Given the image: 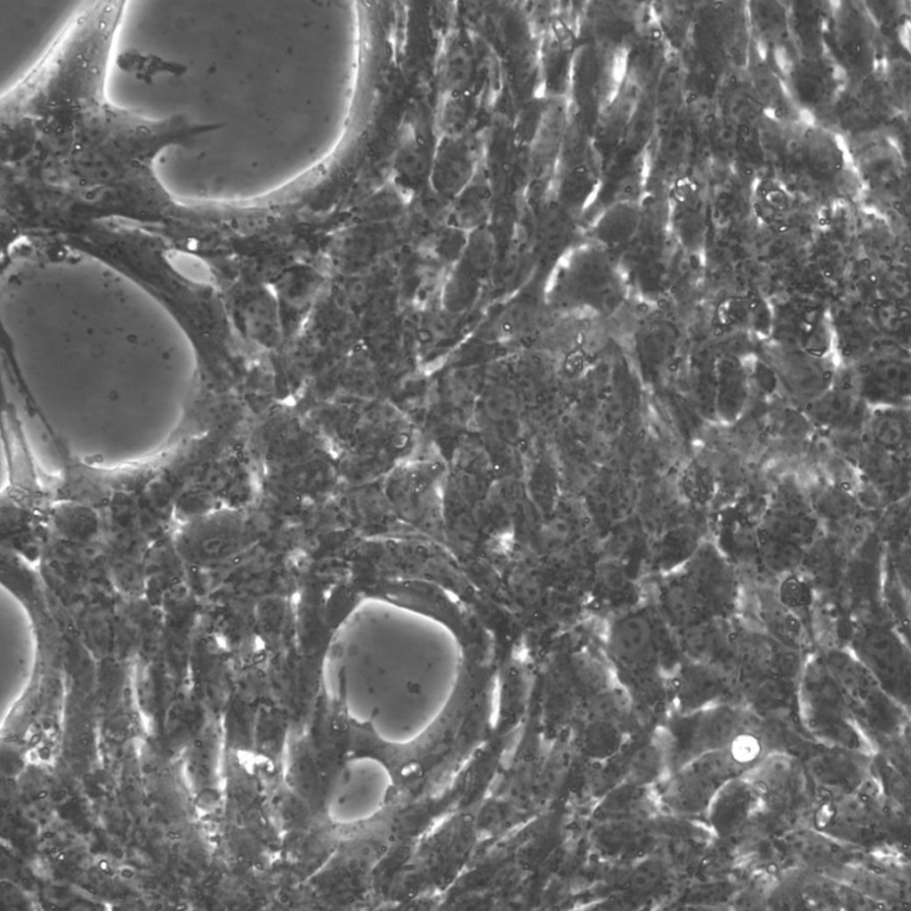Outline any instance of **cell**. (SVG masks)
Returning <instances> with one entry per match:
<instances>
[{
	"instance_id": "6da1fadb",
	"label": "cell",
	"mask_w": 911,
	"mask_h": 911,
	"mask_svg": "<svg viewBox=\"0 0 911 911\" xmlns=\"http://www.w3.org/2000/svg\"><path fill=\"white\" fill-rule=\"evenodd\" d=\"M126 1L77 8L38 60L0 99L1 122L66 117L107 101L108 77Z\"/></svg>"
},
{
	"instance_id": "7a4b0ae2",
	"label": "cell",
	"mask_w": 911,
	"mask_h": 911,
	"mask_svg": "<svg viewBox=\"0 0 911 911\" xmlns=\"http://www.w3.org/2000/svg\"><path fill=\"white\" fill-rule=\"evenodd\" d=\"M196 131L179 116L152 118L109 100L46 127L39 166L51 181L120 179Z\"/></svg>"
},
{
	"instance_id": "3957f363",
	"label": "cell",
	"mask_w": 911,
	"mask_h": 911,
	"mask_svg": "<svg viewBox=\"0 0 911 911\" xmlns=\"http://www.w3.org/2000/svg\"><path fill=\"white\" fill-rule=\"evenodd\" d=\"M394 786L389 765L371 754L346 760L333 778L325 800L327 819L338 826H353L378 815Z\"/></svg>"
},
{
	"instance_id": "277c9868",
	"label": "cell",
	"mask_w": 911,
	"mask_h": 911,
	"mask_svg": "<svg viewBox=\"0 0 911 911\" xmlns=\"http://www.w3.org/2000/svg\"><path fill=\"white\" fill-rule=\"evenodd\" d=\"M554 281L560 300L571 308L606 310L620 293L608 250L595 243L569 250L559 262Z\"/></svg>"
},
{
	"instance_id": "5b68a950",
	"label": "cell",
	"mask_w": 911,
	"mask_h": 911,
	"mask_svg": "<svg viewBox=\"0 0 911 911\" xmlns=\"http://www.w3.org/2000/svg\"><path fill=\"white\" fill-rule=\"evenodd\" d=\"M731 761L725 749L690 760L673 770L662 784L660 801L669 810L681 816L706 811L717 792L729 781Z\"/></svg>"
},
{
	"instance_id": "8992f818",
	"label": "cell",
	"mask_w": 911,
	"mask_h": 911,
	"mask_svg": "<svg viewBox=\"0 0 911 911\" xmlns=\"http://www.w3.org/2000/svg\"><path fill=\"white\" fill-rule=\"evenodd\" d=\"M735 730V716L725 707L684 713L667 732L673 770L702 754L725 749Z\"/></svg>"
},
{
	"instance_id": "52a82bcc",
	"label": "cell",
	"mask_w": 911,
	"mask_h": 911,
	"mask_svg": "<svg viewBox=\"0 0 911 911\" xmlns=\"http://www.w3.org/2000/svg\"><path fill=\"white\" fill-rule=\"evenodd\" d=\"M477 168V152L467 134L438 135L428 181L433 189L444 195L458 194L469 186Z\"/></svg>"
},
{
	"instance_id": "ba28073f",
	"label": "cell",
	"mask_w": 911,
	"mask_h": 911,
	"mask_svg": "<svg viewBox=\"0 0 911 911\" xmlns=\"http://www.w3.org/2000/svg\"><path fill=\"white\" fill-rule=\"evenodd\" d=\"M859 652L868 672L893 692L909 690V660L903 645L891 632L873 629L859 641Z\"/></svg>"
},
{
	"instance_id": "9c48e42d",
	"label": "cell",
	"mask_w": 911,
	"mask_h": 911,
	"mask_svg": "<svg viewBox=\"0 0 911 911\" xmlns=\"http://www.w3.org/2000/svg\"><path fill=\"white\" fill-rule=\"evenodd\" d=\"M433 145L411 123L399 129L391 159V184L406 198L429 181Z\"/></svg>"
},
{
	"instance_id": "30bf717a",
	"label": "cell",
	"mask_w": 911,
	"mask_h": 911,
	"mask_svg": "<svg viewBox=\"0 0 911 911\" xmlns=\"http://www.w3.org/2000/svg\"><path fill=\"white\" fill-rule=\"evenodd\" d=\"M867 405L843 386L826 389L804 403V413L812 423L829 430L864 426Z\"/></svg>"
},
{
	"instance_id": "8fae6325",
	"label": "cell",
	"mask_w": 911,
	"mask_h": 911,
	"mask_svg": "<svg viewBox=\"0 0 911 911\" xmlns=\"http://www.w3.org/2000/svg\"><path fill=\"white\" fill-rule=\"evenodd\" d=\"M907 407H875L866 420V439L895 455L908 453L910 418Z\"/></svg>"
},
{
	"instance_id": "7c38bea8",
	"label": "cell",
	"mask_w": 911,
	"mask_h": 911,
	"mask_svg": "<svg viewBox=\"0 0 911 911\" xmlns=\"http://www.w3.org/2000/svg\"><path fill=\"white\" fill-rule=\"evenodd\" d=\"M670 769L668 733L655 736L639 745L629 755L622 772V781L645 788L657 783Z\"/></svg>"
},
{
	"instance_id": "4fadbf2b",
	"label": "cell",
	"mask_w": 911,
	"mask_h": 911,
	"mask_svg": "<svg viewBox=\"0 0 911 911\" xmlns=\"http://www.w3.org/2000/svg\"><path fill=\"white\" fill-rule=\"evenodd\" d=\"M653 631L641 615L618 622L612 629L609 644L614 657L626 665H637L653 651Z\"/></svg>"
},
{
	"instance_id": "5bb4252c",
	"label": "cell",
	"mask_w": 911,
	"mask_h": 911,
	"mask_svg": "<svg viewBox=\"0 0 911 911\" xmlns=\"http://www.w3.org/2000/svg\"><path fill=\"white\" fill-rule=\"evenodd\" d=\"M475 72V59L469 46L461 41L450 44L442 53L438 68L441 96L468 94Z\"/></svg>"
},
{
	"instance_id": "9a60e30c",
	"label": "cell",
	"mask_w": 911,
	"mask_h": 911,
	"mask_svg": "<svg viewBox=\"0 0 911 911\" xmlns=\"http://www.w3.org/2000/svg\"><path fill=\"white\" fill-rule=\"evenodd\" d=\"M768 534L803 548L818 531V518L812 512H796L770 507L759 527Z\"/></svg>"
},
{
	"instance_id": "2e32d148",
	"label": "cell",
	"mask_w": 911,
	"mask_h": 911,
	"mask_svg": "<svg viewBox=\"0 0 911 911\" xmlns=\"http://www.w3.org/2000/svg\"><path fill=\"white\" fill-rule=\"evenodd\" d=\"M624 743L623 728L601 719H590L580 738L583 754L594 762L611 760L622 751Z\"/></svg>"
},
{
	"instance_id": "e0dca14e",
	"label": "cell",
	"mask_w": 911,
	"mask_h": 911,
	"mask_svg": "<svg viewBox=\"0 0 911 911\" xmlns=\"http://www.w3.org/2000/svg\"><path fill=\"white\" fill-rule=\"evenodd\" d=\"M748 385L745 373L738 367H726L716 380L715 414L725 422L737 420L748 401Z\"/></svg>"
},
{
	"instance_id": "ac0fdd59",
	"label": "cell",
	"mask_w": 911,
	"mask_h": 911,
	"mask_svg": "<svg viewBox=\"0 0 911 911\" xmlns=\"http://www.w3.org/2000/svg\"><path fill=\"white\" fill-rule=\"evenodd\" d=\"M809 501L816 517L831 521L849 520L855 516L859 508L854 495L837 484L819 487Z\"/></svg>"
},
{
	"instance_id": "d6986e66",
	"label": "cell",
	"mask_w": 911,
	"mask_h": 911,
	"mask_svg": "<svg viewBox=\"0 0 911 911\" xmlns=\"http://www.w3.org/2000/svg\"><path fill=\"white\" fill-rule=\"evenodd\" d=\"M756 548L762 561L777 573L794 569L803 559V548L768 534L758 528Z\"/></svg>"
},
{
	"instance_id": "ffe728a7",
	"label": "cell",
	"mask_w": 911,
	"mask_h": 911,
	"mask_svg": "<svg viewBox=\"0 0 911 911\" xmlns=\"http://www.w3.org/2000/svg\"><path fill=\"white\" fill-rule=\"evenodd\" d=\"M638 226V214L629 208L608 211L593 227L595 244L608 250L627 241Z\"/></svg>"
},
{
	"instance_id": "44dd1931",
	"label": "cell",
	"mask_w": 911,
	"mask_h": 911,
	"mask_svg": "<svg viewBox=\"0 0 911 911\" xmlns=\"http://www.w3.org/2000/svg\"><path fill=\"white\" fill-rule=\"evenodd\" d=\"M761 614L764 624L778 641L793 647L797 643L801 631L797 618L779 600L768 599L761 603Z\"/></svg>"
},
{
	"instance_id": "7402d4cb",
	"label": "cell",
	"mask_w": 911,
	"mask_h": 911,
	"mask_svg": "<svg viewBox=\"0 0 911 911\" xmlns=\"http://www.w3.org/2000/svg\"><path fill=\"white\" fill-rule=\"evenodd\" d=\"M471 108L468 94L441 96L438 114L439 135L467 134Z\"/></svg>"
},
{
	"instance_id": "603a6c76",
	"label": "cell",
	"mask_w": 911,
	"mask_h": 911,
	"mask_svg": "<svg viewBox=\"0 0 911 911\" xmlns=\"http://www.w3.org/2000/svg\"><path fill=\"white\" fill-rule=\"evenodd\" d=\"M643 789L623 782L603 798L597 808V816L602 820L626 818L638 810L644 797Z\"/></svg>"
},
{
	"instance_id": "cb8c5ba5",
	"label": "cell",
	"mask_w": 911,
	"mask_h": 911,
	"mask_svg": "<svg viewBox=\"0 0 911 911\" xmlns=\"http://www.w3.org/2000/svg\"><path fill=\"white\" fill-rule=\"evenodd\" d=\"M665 875L664 864L657 859L640 863L630 877V889L634 893H648L662 883Z\"/></svg>"
},
{
	"instance_id": "d4e9b609",
	"label": "cell",
	"mask_w": 911,
	"mask_h": 911,
	"mask_svg": "<svg viewBox=\"0 0 911 911\" xmlns=\"http://www.w3.org/2000/svg\"><path fill=\"white\" fill-rule=\"evenodd\" d=\"M810 598L809 586L797 576H788L780 586L778 600L793 613L807 609Z\"/></svg>"
}]
</instances>
